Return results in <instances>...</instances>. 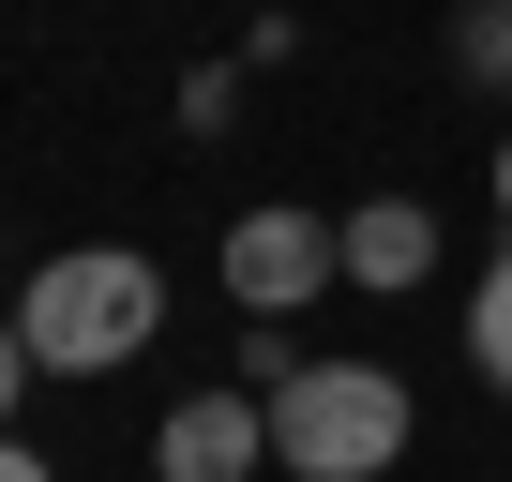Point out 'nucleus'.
I'll use <instances>...</instances> for the list:
<instances>
[{"label":"nucleus","instance_id":"nucleus-4","mask_svg":"<svg viewBox=\"0 0 512 482\" xmlns=\"http://www.w3.org/2000/svg\"><path fill=\"white\" fill-rule=\"evenodd\" d=\"M151 467L166 482H256L272 467V392H181L166 437H151Z\"/></svg>","mask_w":512,"mask_h":482},{"label":"nucleus","instance_id":"nucleus-9","mask_svg":"<svg viewBox=\"0 0 512 482\" xmlns=\"http://www.w3.org/2000/svg\"><path fill=\"white\" fill-rule=\"evenodd\" d=\"M497 211H512V136H497Z\"/></svg>","mask_w":512,"mask_h":482},{"label":"nucleus","instance_id":"nucleus-2","mask_svg":"<svg viewBox=\"0 0 512 482\" xmlns=\"http://www.w3.org/2000/svg\"><path fill=\"white\" fill-rule=\"evenodd\" d=\"M407 452V377L392 362H287L272 377V467L302 482H377Z\"/></svg>","mask_w":512,"mask_h":482},{"label":"nucleus","instance_id":"nucleus-8","mask_svg":"<svg viewBox=\"0 0 512 482\" xmlns=\"http://www.w3.org/2000/svg\"><path fill=\"white\" fill-rule=\"evenodd\" d=\"M0 482H61V467H46V452H16V437H0Z\"/></svg>","mask_w":512,"mask_h":482},{"label":"nucleus","instance_id":"nucleus-7","mask_svg":"<svg viewBox=\"0 0 512 482\" xmlns=\"http://www.w3.org/2000/svg\"><path fill=\"white\" fill-rule=\"evenodd\" d=\"M31 377H46V362H31V332L0 317V422H16V392H31Z\"/></svg>","mask_w":512,"mask_h":482},{"label":"nucleus","instance_id":"nucleus-6","mask_svg":"<svg viewBox=\"0 0 512 482\" xmlns=\"http://www.w3.org/2000/svg\"><path fill=\"white\" fill-rule=\"evenodd\" d=\"M467 362L512 392V241H497V257H482V287H467Z\"/></svg>","mask_w":512,"mask_h":482},{"label":"nucleus","instance_id":"nucleus-3","mask_svg":"<svg viewBox=\"0 0 512 482\" xmlns=\"http://www.w3.org/2000/svg\"><path fill=\"white\" fill-rule=\"evenodd\" d=\"M317 272H347V226H317V211H241V226H226V302L287 317Z\"/></svg>","mask_w":512,"mask_h":482},{"label":"nucleus","instance_id":"nucleus-5","mask_svg":"<svg viewBox=\"0 0 512 482\" xmlns=\"http://www.w3.org/2000/svg\"><path fill=\"white\" fill-rule=\"evenodd\" d=\"M347 272H362V287H422V272H437V211H422V196H362V211H347Z\"/></svg>","mask_w":512,"mask_h":482},{"label":"nucleus","instance_id":"nucleus-1","mask_svg":"<svg viewBox=\"0 0 512 482\" xmlns=\"http://www.w3.org/2000/svg\"><path fill=\"white\" fill-rule=\"evenodd\" d=\"M151 317H166V272H151V257H121V241H76V257H46V272H31V302H16V332H31V362H46V377H106V362H136V347H151Z\"/></svg>","mask_w":512,"mask_h":482}]
</instances>
